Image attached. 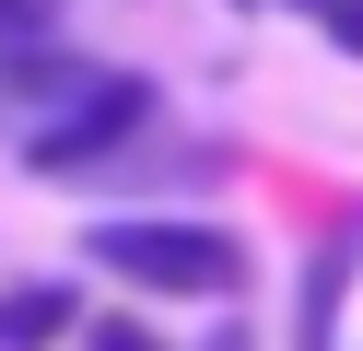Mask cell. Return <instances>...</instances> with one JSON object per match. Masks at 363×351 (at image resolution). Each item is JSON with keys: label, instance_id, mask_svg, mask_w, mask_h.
<instances>
[{"label": "cell", "instance_id": "6", "mask_svg": "<svg viewBox=\"0 0 363 351\" xmlns=\"http://www.w3.org/2000/svg\"><path fill=\"white\" fill-rule=\"evenodd\" d=\"M293 12H305L328 47H352V59H363V0H293Z\"/></svg>", "mask_w": 363, "mask_h": 351}, {"label": "cell", "instance_id": "3", "mask_svg": "<svg viewBox=\"0 0 363 351\" xmlns=\"http://www.w3.org/2000/svg\"><path fill=\"white\" fill-rule=\"evenodd\" d=\"M352 269H363V211H340V223L305 246V269H293V351H340V304H352Z\"/></svg>", "mask_w": 363, "mask_h": 351}, {"label": "cell", "instance_id": "1", "mask_svg": "<svg viewBox=\"0 0 363 351\" xmlns=\"http://www.w3.org/2000/svg\"><path fill=\"white\" fill-rule=\"evenodd\" d=\"M152 117H164V94L141 82V70H106V59H82L71 82L48 94V106L24 117V176H106V164H129L152 140Z\"/></svg>", "mask_w": 363, "mask_h": 351}, {"label": "cell", "instance_id": "4", "mask_svg": "<svg viewBox=\"0 0 363 351\" xmlns=\"http://www.w3.org/2000/svg\"><path fill=\"white\" fill-rule=\"evenodd\" d=\"M71 328H82L71 281H0V351H59Z\"/></svg>", "mask_w": 363, "mask_h": 351}, {"label": "cell", "instance_id": "5", "mask_svg": "<svg viewBox=\"0 0 363 351\" xmlns=\"http://www.w3.org/2000/svg\"><path fill=\"white\" fill-rule=\"evenodd\" d=\"M59 12H71V0H0V47H35V35H59Z\"/></svg>", "mask_w": 363, "mask_h": 351}, {"label": "cell", "instance_id": "7", "mask_svg": "<svg viewBox=\"0 0 363 351\" xmlns=\"http://www.w3.org/2000/svg\"><path fill=\"white\" fill-rule=\"evenodd\" d=\"M82 351H176V340H164V328H141V316H94V340H82Z\"/></svg>", "mask_w": 363, "mask_h": 351}, {"label": "cell", "instance_id": "2", "mask_svg": "<svg viewBox=\"0 0 363 351\" xmlns=\"http://www.w3.org/2000/svg\"><path fill=\"white\" fill-rule=\"evenodd\" d=\"M82 257L118 269L129 293H176V304H235V293H246V234H235V223H188V211L82 223Z\"/></svg>", "mask_w": 363, "mask_h": 351}, {"label": "cell", "instance_id": "8", "mask_svg": "<svg viewBox=\"0 0 363 351\" xmlns=\"http://www.w3.org/2000/svg\"><path fill=\"white\" fill-rule=\"evenodd\" d=\"M199 351H258V340H246V328H235V316H223V340H199Z\"/></svg>", "mask_w": 363, "mask_h": 351}]
</instances>
